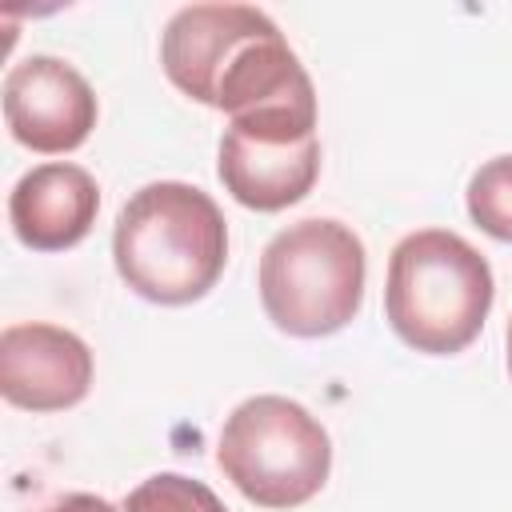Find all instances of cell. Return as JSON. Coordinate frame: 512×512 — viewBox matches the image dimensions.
<instances>
[{
	"label": "cell",
	"mask_w": 512,
	"mask_h": 512,
	"mask_svg": "<svg viewBox=\"0 0 512 512\" xmlns=\"http://www.w3.org/2000/svg\"><path fill=\"white\" fill-rule=\"evenodd\" d=\"M112 260L136 296L152 304H192L216 288L228 264L224 212L196 184H144L116 216Z\"/></svg>",
	"instance_id": "6da1fadb"
},
{
	"label": "cell",
	"mask_w": 512,
	"mask_h": 512,
	"mask_svg": "<svg viewBox=\"0 0 512 512\" xmlns=\"http://www.w3.org/2000/svg\"><path fill=\"white\" fill-rule=\"evenodd\" d=\"M492 296L488 260L448 228L412 232L388 256L384 312L416 352L452 356L468 348L492 312Z\"/></svg>",
	"instance_id": "7a4b0ae2"
},
{
	"label": "cell",
	"mask_w": 512,
	"mask_h": 512,
	"mask_svg": "<svg viewBox=\"0 0 512 512\" xmlns=\"http://www.w3.org/2000/svg\"><path fill=\"white\" fill-rule=\"evenodd\" d=\"M364 244L340 220H296L260 256V304L268 320L300 340L340 332L364 300Z\"/></svg>",
	"instance_id": "3957f363"
},
{
	"label": "cell",
	"mask_w": 512,
	"mask_h": 512,
	"mask_svg": "<svg viewBox=\"0 0 512 512\" xmlns=\"http://www.w3.org/2000/svg\"><path fill=\"white\" fill-rule=\"evenodd\" d=\"M220 472L260 508L308 504L332 472L324 424L288 396H252L224 420L216 444Z\"/></svg>",
	"instance_id": "277c9868"
},
{
	"label": "cell",
	"mask_w": 512,
	"mask_h": 512,
	"mask_svg": "<svg viewBox=\"0 0 512 512\" xmlns=\"http://www.w3.org/2000/svg\"><path fill=\"white\" fill-rule=\"evenodd\" d=\"M276 24L248 4H188L180 8L160 36L164 76L192 100L216 104V92L232 64Z\"/></svg>",
	"instance_id": "5b68a950"
},
{
	"label": "cell",
	"mask_w": 512,
	"mask_h": 512,
	"mask_svg": "<svg viewBox=\"0 0 512 512\" xmlns=\"http://www.w3.org/2000/svg\"><path fill=\"white\" fill-rule=\"evenodd\" d=\"M92 84L60 56H28L4 80L8 132L32 152H72L96 128Z\"/></svg>",
	"instance_id": "8992f818"
},
{
	"label": "cell",
	"mask_w": 512,
	"mask_h": 512,
	"mask_svg": "<svg viewBox=\"0 0 512 512\" xmlns=\"http://www.w3.org/2000/svg\"><path fill=\"white\" fill-rule=\"evenodd\" d=\"M92 352L56 324H8L0 332V392L28 412H60L88 396Z\"/></svg>",
	"instance_id": "52a82bcc"
},
{
	"label": "cell",
	"mask_w": 512,
	"mask_h": 512,
	"mask_svg": "<svg viewBox=\"0 0 512 512\" xmlns=\"http://www.w3.org/2000/svg\"><path fill=\"white\" fill-rule=\"evenodd\" d=\"M216 172L236 204L256 212H280L312 192L320 176V140H268L224 128Z\"/></svg>",
	"instance_id": "ba28073f"
},
{
	"label": "cell",
	"mask_w": 512,
	"mask_h": 512,
	"mask_svg": "<svg viewBox=\"0 0 512 512\" xmlns=\"http://www.w3.org/2000/svg\"><path fill=\"white\" fill-rule=\"evenodd\" d=\"M100 212L96 180L68 160L36 164L24 172L8 196V220L20 244L36 252H64L80 244Z\"/></svg>",
	"instance_id": "9c48e42d"
},
{
	"label": "cell",
	"mask_w": 512,
	"mask_h": 512,
	"mask_svg": "<svg viewBox=\"0 0 512 512\" xmlns=\"http://www.w3.org/2000/svg\"><path fill=\"white\" fill-rule=\"evenodd\" d=\"M468 216L492 240L512 244V156L480 164L468 180Z\"/></svg>",
	"instance_id": "30bf717a"
},
{
	"label": "cell",
	"mask_w": 512,
	"mask_h": 512,
	"mask_svg": "<svg viewBox=\"0 0 512 512\" xmlns=\"http://www.w3.org/2000/svg\"><path fill=\"white\" fill-rule=\"evenodd\" d=\"M124 512H228V508L208 484L180 472H156L128 492Z\"/></svg>",
	"instance_id": "8fae6325"
},
{
	"label": "cell",
	"mask_w": 512,
	"mask_h": 512,
	"mask_svg": "<svg viewBox=\"0 0 512 512\" xmlns=\"http://www.w3.org/2000/svg\"><path fill=\"white\" fill-rule=\"evenodd\" d=\"M36 512H116L104 496H92V492H68V496H60V500H52V504H44V508H36Z\"/></svg>",
	"instance_id": "7c38bea8"
},
{
	"label": "cell",
	"mask_w": 512,
	"mask_h": 512,
	"mask_svg": "<svg viewBox=\"0 0 512 512\" xmlns=\"http://www.w3.org/2000/svg\"><path fill=\"white\" fill-rule=\"evenodd\" d=\"M504 344H508V376H512V320H508V332H504Z\"/></svg>",
	"instance_id": "4fadbf2b"
}]
</instances>
